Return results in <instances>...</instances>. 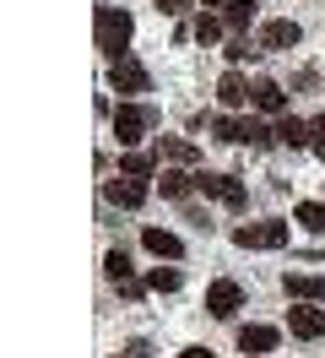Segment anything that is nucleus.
<instances>
[{
	"label": "nucleus",
	"mask_w": 325,
	"mask_h": 358,
	"mask_svg": "<svg viewBox=\"0 0 325 358\" xmlns=\"http://www.w3.org/2000/svg\"><path fill=\"white\" fill-rule=\"evenodd\" d=\"M250 103H255L260 114H287V92H282L277 82H255V87H250Z\"/></svg>",
	"instance_id": "ddd939ff"
},
{
	"label": "nucleus",
	"mask_w": 325,
	"mask_h": 358,
	"mask_svg": "<svg viewBox=\"0 0 325 358\" xmlns=\"http://www.w3.org/2000/svg\"><path fill=\"white\" fill-rule=\"evenodd\" d=\"M147 288L173 293V288H179V271H173V266H152V271H147Z\"/></svg>",
	"instance_id": "b1692460"
},
{
	"label": "nucleus",
	"mask_w": 325,
	"mask_h": 358,
	"mask_svg": "<svg viewBox=\"0 0 325 358\" xmlns=\"http://www.w3.org/2000/svg\"><path fill=\"white\" fill-rule=\"evenodd\" d=\"M157 157H168V163H195V157H201V147H195V141H185V136H157Z\"/></svg>",
	"instance_id": "4468645a"
},
{
	"label": "nucleus",
	"mask_w": 325,
	"mask_h": 358,
	"mask_svg": "<svg viewBox=\"0 0 325 358\" xmlns=\"http://www.w3.org/2000/svg\"><path fill=\"white\" fill-rule=\"evenodd\" d=\"M309 147L325 157V120H309Z\"/></svg>",
	"instance_id": "393cba45"
},
{
	"label": "nucleus",
	"mask_w": 325,
	"mask_h": 358,
	"mask_svg": "<svg viewBox=\"0 0 325 358\" xmlns=\"http://www.w3.org/2000/svg\"><path fill=\"white\" fill-rule=\"evenodd\" d=\"M108 201H114V206H125V212H136V206L147 201V179H136V174L108 179Z\"/></svg>",
	"instance_id": "9b49d317"
},
{
	"label": "nucleus",
	"mask_w": 325,
	"mask_h": 358,
	"mask_svg": "<svg viewBox=\"0 0 325 358\" xmlns=\"http://www.w3.org/2000/svg\"><path fill=\"white\" fill-rule=\"evenodd\" d=\"M222 22L233 27V33H244V27L255 22V0H228L222 6Z\"/></svg>",
	"instance_id": "a211bd4d"
},
{
	"label": "nucleus",
	"mask_w": 325,
	"mask_h": 358,
	"mask_svg": "<svg viewBox=\"0 0 325 358\" xmlns=\"http://www.w3.org/2000/svg\"><path fill=\"white\" fill-rule=\"evenodd\" d=\"M120 358H152V348H147V342H130V348H125Z\"/></svg>",
	"instance_id": "bb28decb"
},
{
	"label": "nucleus",
	"mask_w": 325,
	"mask_h": 358,
	"mask_svg": "<svg viewBox=\"0 0 325 358\" xmlns=\"http://www.w3.org/2000/svg\"><path fill=\"white\" fill-rule=\"evenodd\" d=\"M212 131L222 136V141H233V147H255V152L277 141V131H271L266 120H233V114H222V120H217Z\"/></svg>",
	"instance_id": "f03ea898"
},
{
	"label": "nucleus",
	"mask_w": 325,
	"mask_h": 358,
	"mask_svg": "<svg viewBox=\"0 0 325 358\" xmlns=\"http://www.w3.org/2000/svg\"><path fill=\"white\" fill-rule=\"evenodd\" d=\"M152 6H157L163 17H179V11H185V0H152Z\"/></svg>",
	"instance_id": "a878e982"
},
{
	"label": "nucleus",
	"mask_w": 325,
	"mask_h": 358,
	"mask_svg": "<svg viewBox=\"0 0 325 358\" xmlns=\"http://www.w3.org/2000/svg\"><path fill=\"white\" fill-rule=\"evenodd\" d=\"M179 358H212V353H206V348H185Z\"/></svg>",
	"instance_id": "cd10ccee"
},
{
	"label": "nucleus",
	"mask_w": 325,
	"mask_h": 358,
	"mask_svg": "<svg viewBox=\"0 0 325 358\" xmlns=\"http://www.w3.org/2000/svg\"><path fill=\"white\" fill-rule=\"evenodd\" d=\"M190 190H195V174H163V196L168 201H185Z\"/></svg>",
	"instance_id": "412c9836"
},
{
	"label": "nucleus",
	"mask_w": 325,
	"mask_h": 358,
	"mask_svg": "<svg viewBox=\"0 0 325 358\" xmlns=\"http://www.w3.org/2000/svg\"><path fill=\"white\" fill-rule=\"evenodd\" d=\"M222 27H228V22H222L217 11H201V17H195V27H190V33H195V38H201V44H206V49H212L217 38H222Z\"/></svg>",
	"instance_id": "6ab92c4d"
},
{
	"label": "nucleus",
	"mask_w": 325,
	"mask_h": 358,
	"mask_svg": "<svg viewBox=\"0 0 325 358\" xmlns=\"http://www.w3.org/2000/svg\"><path fill=\"white\" fill-rule=\"evenodd\" d=\"M195 190H206L222 206H244V179L238 174H195Z\"/></svg>",
	"instance_id": "39448f33"
},
{
	"label": "nucleus",
	"mask_w": 325,
	"mask_h": 358,
	"mask_svg": "<svg viewBox=\"0 0 325 358\" xmlns=\"http://www.w3.org/2000/svg\"><path fill=\"white\" fill-rule=\"evenodd\" d=\"M152 169H157V163H152L147 152H125V157H120V174H136V179H147Z\"/></svg>",
	"instance_id": "5701e85b"
},
{
	"label": "nucleus",
	"mask_w": 325,
	"mask_h": 358,
	"mask_svg": "<svg viewBox=\"0 0 325 358\" xmlns=\"http://www.w3.org/2000/svg\"><path fill=\"white\" fill-rule=\"evenodd\" d=\"M201 6H228V0H201Z\"/></svg>",
	"instance_id": "c85d7f7f"
},
{
	"label": "nucleus",
	"mask_w": 325,
	"mask_h": 358,
	"mask_svg": "<svg viewBox=\"0 0 325 358\" xmlns=\"http://www.w3.org/2000/svg\"><path fill=\"white\" fill-rule=\"evenodd\" d=\"M152 125H157V109H152V103H120V109H114V136H120V147H136Z\"/></svg>",
	"instance_id": "7ed1b4c3"
},
{
	"label": "nucleus",
	"mask_w": 325,
	"mask_h": 358,
	"mask_svg": "<svg viewBox=\"0 0 325 358\" xmlns=\"http://www.w3.org/2000/svg\"><path fill=\"white\" fill-rule=\"evenodd\" d=\"M233 245L238 250H282L287 245V223H244V228H233Z\"/></svg>",
	"instance_id": "20e7f679"
},
{
	"label": "nucleus",
	"mask_w": 325,
	"mask_h": 358,
	"mask_svg": "<svg viewBox=\"0 0 325 358\" xmlns=\"http://www.w3.org/2000/svg\"><path fill=\"white\" fill-rule=\"evenodd\" d=\"M277 141H282V147H309V120L282 114V120H277Z\"/></svg>",
	"instance_id": "f3484780"
},
{
	"label": "nucleus",
	"mask_w": 325,
	"mask_h": 358,
	"mask_svg": "<svg viewBox=\"0 0 325 358\" xmlns=\"http://www.w3.org/2000/svg\"><path fill=\"white\" fill-rule=\"evenodd\" d=\"M130 33H136V17H130L125 6H98V27H92V38H98V49H103L108 60H125Z\"/></svg>",
	"instance_id": "f257e3e1"
},
{
	"label": "nucleus",
	"mask_w": 325,
	"mask_h": 358,
	"mask_svg": "<svg viewBox=\"0 0 325 358\" xmlns=\"http://www.w3.org/2000/svg\"><path fill=\"white\" fill-rule=\"evenodd\" d=\"M287 331L303 336V342H320L325 336V310L320 304H293V310H287Z\"/></svg>",
	"instance_id": "1a4fd4ad"
},
{
	"label": "nucleus",
	"mask_w": 325,
	"mask_h": 358,
	"mask_svg": "<svg viewBox=\"0 0 325 358\" xmlns=\"http://www.w3.org/2000/svg\"><path fill=\"white\" fill-rule=\"evenodd\" d=\"M282 288H287L293 304H325V277H320V271H287Z\"/></svg>",
	"instance_id": "6e6552de"
},
{
	"label": "nucleus",
	"mask_w": 325,
	"mask_h": 358,
	"mask_svg": "<svg viewBox=\"0 0 325 358\" xmlns=\"http://www.w3.org/2000/svg\"><path fill=\"white\" fill-rule=\"evenodd\" d=\"M217 98H222L228 109H238V103H250V82H244L238 71H222V82H217Z\"/></svg>",
	"instance_id": "dca6fc26"
},
{
	"label": "nucleus",
	"mask_w": 325,
	"mask_h": 358,
	"mask_svg": "<svg viewBox=\"0 0 325 358\" xmlns=\"http://www.w3.org/2000/svg\"><path fill=\"white\" fill-rule=\"evenodd\" d=\"M255 44H260V55H271V49H298V44H303V27L293 22V17H277V22L260 27Z\"/></svg>",
	"instance_id": "423d86ee"
},
{
	"label": "nucleus",
	"mask_w": 325,
	"mask_h": 358,
	"mask_svg": "<svg viewBox=\"0 0 325 358\" xmlns=\"http://www.w3.org/2000/svg\"><path fill=\"white\" fill-rule=\"evenodd\" d=\"M108 87L114 92H152V76H147V66H141V60H114V66H108Z\"/></svg>",
	"instance_id": "0eeeda50"
},
{
	"label": "nucleus",
	"mask_w": 325,
	"mask_h": 358,
	"mask_svg": "<svg viewBox=\"0 0 325 358\" xmlns=\"http://www.w3.org/2000/svg\"><path fill=\"white\" fill-rule=\"evenodd\" d=\"M238 304H244V288H238V282H228V277L206 288V315H212V320H228Z\"/></svg>",
	"instance_id": "9d476101"
},
{
	"label": "nucleus",
	"mask_w": 325,
	"mask_h": 358,
	"mask_svg": "<svg viewBox=\"0 0 325 358\" xmlns=\"http://www.w3.org/2000/svg\"><path fill=\"white\" fill-rule=\"evenodd\" d=\"M103 266H108V277H114L120 288H130V255H125V250H108Z\"/></svg>",
	"instance_id": "4be33fe9"
},
{
	"label": "nucleus",
	"mask_w": 325,
	"mask_h": 358,
	"mask_svg": "<svg viewBox=\"0 0 325 358\" xmlns=\"http://www.w3.org/2000/svg\"><path fill=\"white\" fill-rule=\"evenodd\" d=\"M277 348V331L271 326H244L238 331V353H271Z\"/></svg>",
	"instance_id": "2eb2a0df"
},
{
	"label": "nucleus",
	"mask_w": 325,
	"mask_h": 358,
	"mask_svg": "<svg viewBox=\"0 0 325 358\" xmlns=\"http://www.w3.org/2000/svg\"><path fill=\"white\" fill-rule=\"evenodd\" d=\"M141 245H147L157 261H179V255H185V239L168 234V228H147V234H141Z\"/></svg>",
	"instance_id": "f8f14e48"
},
{
	"label": "nucleus",
	"mask_w": 325,
	"mask_h": 358,
	"mask_svg": "<svg viewBox=\"0 0 325 358\" xmlns=\"http://www.w3.org/2000/svg\"><path fill=\"white\" fill-rule=\"evenodd\" d=\"M293 217H298L309 234H325V201H298V206H293Z\"/></svg>",
	"instance_id": "aec40b11"
}]
</instances>
